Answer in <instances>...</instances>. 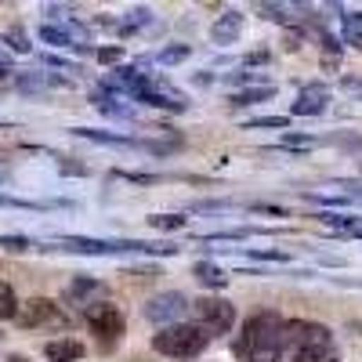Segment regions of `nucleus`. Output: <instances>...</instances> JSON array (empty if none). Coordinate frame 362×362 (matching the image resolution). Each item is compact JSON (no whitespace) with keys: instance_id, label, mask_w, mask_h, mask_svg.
<instances>
[{"instance_id":"17","label":"nucleus","mask_w":362,"mask_h":362,"mask_svg":"<svg viewBox=\"0 0 362 362\" xmlns=\"http://www.w3.org/2000/svg\"><path fill=\"white\" fill-rule=\"evenodd\" d=\"M156 58H160L163 66H174V62H185V58H189V47H185V44H177V47H163V51H160Z\"/></svg>"},{"instance_id":"21","label":"nucleus","mask_w":362,"mask_h":362,"mask_svg":"<svg viewBox=\"0 0 362 362\" xmlns=\"http://www.w3.org/2000/svg\"><path fill=\"white\" fill-rule=\"evenodd\" d=\"M257 11H264V18H272V22H286V18H290L286 8H279V4H261Z\"/></svg>"},{"instance_id":"5","label":"nucleus","mask_w":362,"mask_h":362,"mask_svg":"<svg viewBox=\"0 0 362 362\" xmlns=\"http://www.w3.org/2000/svg\"><path fill=\"white\" fill-rule=\"evenodd\" d=\"M15 322L22 329H66L69 326V315L62 312V305H54V300L33 297V300H25V305H18Z\"/></svg>"},{"instance_id":"13","label":"nucleus","mask_w":362,"mask_h":362,"mask_svg":"<svg viewBox=\"0 0 362 362\" xmlns=\"http://www.w3.org/2000/svg\"><path fill=\"white\" fill-rule=\"evenodd\" d=\"M272 95H276V87L264 83V87H247V90H235L232 95V105L243 109V105H257V102H268Z\"/></svg>"},{"instance_id":"8","label":"nucleus","mask_w":362,"mask_h":362,"mask_svg":"<svg viewBox=\"0 0 362 362\" xmlns=\"http://www.w3.org/2000/svg\"><path fill=\"white\" fill-rule=\"evenodd\" d=\"M329 109V87L326 83H308L293 102V116H322Z\"/></svg>"},{"instance_id":"7","label":"nucleus","mask_w":362,"mask_h":362,"mask_svg":"<svg viewBox=\"0 0 362 362\" xmlns=\"http://www.w3.org/2000/svg\"><path fill=\"white\" fill-rule=\"evenodd\" d=\"M189 308H192V300H189L185 293L167 290V293L148 297L141 312H145V319H148V322H156V326L163 329V326H174V322H181V315H185Z\"/></svg>"},{"instance_id":"18","label":"nucleus","mask_w":362,"mask_h":362,"mask_svg":"<svg viewBox=\"0 0 362 362\" xmlns=\"http://www.w3.org/2000/svg\"><path fill=\"white\" fill-rule=\"evenodd\" d=\"M0 247H4L8 254H25L33 243H29L25 235H0Z\"/></svg>"},{"instance_id":"10","label":"nucleus","mask_w":362,"mask_h":362,"mask_svg":"<svg viewBox=\"0 0 362 362\" xmlns=\"http://www.w3.org/2000/svg\"><path fill=\"white\" fill-rule=\"evenodd\" d=\"M44 355H47V362H80L87 355V348L76 337H58V341L44 344Z\"/></svg>"},{"instance_id":"6","label":"nucleus","mask_w":362,"mask_h":362,"mask_svg":"<svg viewBox=\"0 0 362 362\" xmlns=\"http://www.w3.org/2000/svg\"><path fill=\"white\" fill-rule=\"evenodd\" d=\"M192 312H196V326H203L210 337H221L235 326V308L225 297H196Z\"/></svg>"},{"instance_id":"4","label":"nucleus","mask_w":362,"mask_h":362,"mask_svg":"<svg viewBox=\"0 0 362 362\" xmlns=\"http://www.w3.org/2000/svg\"><path fill=\"white\" fill-rule=\"evenodd\" d=\"M83 322H87L90 334L98 337L102 351H112L119 344V337H124V329H127L124 312H119L112 300H90V305L83 308Z\"/></svg>"},{"instance_id":"9","label":"nucleus","mask_w":362,"mask_h":362,"mask_svg":"<svg viewBox=\"0 0 362 362\" xmlns=\"http://www.w3.org/2000/svg\"><path fill=\"white\" fill-rule=\"evenodd\" d=\"M239 33H243V11H235V8H228L214 25H210V40L214 44H235Z\"/></svg>"},{"instance_id":"22","label":"nucleus","mask_w":362,"mask_h":362,"mask_svg":"<svg viewBox=\"0 0 362 362\" xmlns=\"http://www.w3.org/2000/svg\"><path fill=\"white\" fill-rule=\"evenodd\" d=\"M119 58H124V51H119V47H102L98 51V62L102 66H112V62H119Z\"/></svg>"},{"instance_id":"23","label":"nucleus","mask_w":362,"mask_h":362,"mask_svg":"<svg viewBox=\"0 0 362 362\" xmlns=\"http://www.w3.org/2000/svg\"><path fill=\"white\" fill-rule=\"evenodd\" d=\"M0 206H18V210H40L37 203H25V199H15V196H4V192H0Z\"/></svg>"},{"instance_id":"19","label":"nucleus","mask_w":362,"mask_h":362,"mask_svg":"<svg viewBox=\"0 0 362 362\" xmlns=\"http://www.w3.org/2000/svg\"><path fill=\"white\" fill-rule=\"evenodd\" d=\"M4 40H8V47H11V51H18V54H29V51H33V44H29V37L22 33V29H11V33H8Z\"/></svg>"},{"instance_id":"14","label":"nucleus","mask_w":362,"mask_h":362,"mask_svg":"<svg viewBox=\"0 0 362 362\" xmlns=\"http://www.w3.org/2000/svg\"><path fill=\"white\" fill-rule=\"evenodd\" d=\"M40 40L44 44H51V47H80L73 37H69V29H58V25H40Z\"/></svg>"},{"instance_id":"1","label":"nucleus","mask_w":362,"mask_h":362,"mask_svg":"<svg viewBox=\"0 0 362 362\" xmlns=\"http://www.w3.org/2000/svg\"><path fill=\"white\" fill-rule=\"evenodd\" d=\"M272 362H341L329 326L308 319H283L279 348Z\"/></svg>"},{"instance_id":"16","label":"nucleus","mask_w":362,"mask_h":362,"mask_svg":"<svg viewBox=\"0 0 362 362\" xmlns=\"http://www.w3.org/2000/svg\"><path fill=\"white\" fill-rule=\"evenodd\" d=\"M148 221H153V228H163V232H170V228H185V225H189L181 214H156V218H148Z\"/></svg>"},{"instance_id":"11","label":"nucleus","mask_w":362,"mask_h":362,"mask_svg":"<svg viewBox=\"0 0 362 362\" xmlns=\"http://www.w3.org/2000/svg\"><path fill=\"white\" fill-rule=\"evenodd\" d=\"M102 290V283L98 279H90V276H76L69 286H66V300H69V305H80V308H87L90 305V293H98Z\"/></svg>"},{"instance_id":"3","label":"nucleus","mask_w":362,"mask_h":362,"mask_svg":"<svg viewBox=\"0 0 362 362\" xmlns=\"http://www.w3.org/2000/svg\"><path fill=\"white\" fill-rule=\"evenodd\" d=\"M210 344V334L196 322H174V326H163L160 334L153 337V351L167 355V358H192L199 355L203 348Z\"/></svg>"},{"instance_id":"25","label":"nucleus","mask_w":362,"mask_h":362,"mask_svg":"<svg viewBox=\"0 0 362 362\" xmlns=\"http://www.w3.org/2000/svg\"><path fill=\"white\" fill-rule=\"evenodd\" d=\"M250 62H254V66H261V62H268V51H257V54H250V58H247V66H250Z\"/></svg>"},{"instance_id":"24","label":"nucleus","mask_w":362,"mask_h":362,"mask_svg":"<svg viewBox=\"0 0 362 362\" xmlns=\"http://www.w3.org/2000/svg\"><path fill=\"white\" fill-rule=\"evenodd\" d=\"M344 87L351 90V95H362V76H348V80H344Z\"/></svg>"},{"instance_id":"20","label":"nucleus","mask_w":362,"mask_h":362,"mask_svg":"<svg viewBox=\"0 0 362 362\" xmlns=\"http://www.w3.org/2000/svg\"><path fill=\"white\" fill-rule=\"evenodd\" d=\"M247 127H276V131H286L290 127V116H261V119H250Z\"/></svg>"},{"instance_id":"12","label":"nucleus","mask_w":362,"mask_h":362,"mask_svg":"<svg viewBox=\"0 0 362 362\" xmlns=\"http://www.w3.org/2000/svg\"><path fill=\"white\" fill-rule=\"evenodd\" d=\"M192 276H196L203 286H210V290H221V286L228 283V272H225L221 264H214V261H196V264H192Z\"/></svg>"},{"instance_id":"2","label":"nucleus","mask_w":362,"mask_h":362,"mask_svg":"<svg viewBox=\"0 0 362 362\" xmlns=\"http://www.w3.org/2000/svg\"><path fill=\"white\" fill-rule=\"evenodd\" d=\"M279 334H283L279 312H254L239 329V337L232 341V351L243 362H272L279 348Z\"/></svg>"},{"instance_id":"26","label":"nucleus","mask_w":362,"mask_h":362,"mask_svg":"<svg viewBox=\"0 0 362 362\" xmlns=\"http://www.w3.org/2000/svg\"><path fill=\"white\" fill-rule=\"evenodd\" d=\"M8 362H33V358H25V355H8Z\"/></svg>"},{"instance_id":"15","label":"nucleus","mask_w":362,"mask_h":362,"mask_svg":"<svg viewBox=\"0 0 362 362\" xmlns=\"http://www.w3.org/2000/svg\"><path fill=\"white\" fill-rule=\"evenodd\" d=\"M18 315V297H15V290L0 279V322L4 319H15Z\"/></svg>"}]
</instances>
